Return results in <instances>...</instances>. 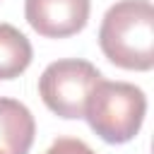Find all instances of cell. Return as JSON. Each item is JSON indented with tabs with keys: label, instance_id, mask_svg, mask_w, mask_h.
<instances>
[{
	"label": "cell",
	"instance_id": "obj_1",
	"mask_svg": "<svg viewBox=\"0 0 154 154\" xmlns=\"http://www.w3.org/2000/svg\"><path fill=\"white\" fill-rule=\"evenodd\" d=\"M103 55L123 70H152L154 65V7L149 0H118L103 14L99 29Z\"/></svg>",
	"mask_w": 154,
	"mask_h": 154
},
{
	"label": "cell",
	"instance_id": "obj_2",
	"mask_svg": "<svg viewBox=\"0 0 154 154\" xmlns=\"http://www.w3.org/2000/svg\"><path fill=\"white\" fill-rule=\"evenodd\" d=\"M147 96L140 87L130 82L101 79L84 106V118L89 128L108 144L130 142L144 120Z\"/></svg>",
	"mask_w": 154,
	"mask_h": 154
},
{
	"label": "cell",
	"instance_id": "obj_3",
	"mask_svg": "<svg viewBox=\"0 0 154 154\" xmlns=\"http://www.w3.org/2000/svg\"><path fill=\"white\" fill-rule=\"evenodd\" d=\"M101 72L79 58H65L51 63L38 77V94L43 103L60 118H84L89 94L101 82Z\"/></svg>",
	"mask_w": 154,
	"mask_h": 154
},
{
	"label": "cell",
	"instance_id": "obj_4",
	"mask_svg": "<svg viewBox=\"0 0 154 154\" xmlns=\"http://www.w3.org/2000/svg\"><path fill=\"white\" fill-rule=\"evenodd\" d=\"M89 0H24L29 26L46 38H65L87 26Z\"/></svg>",
	"mask_w": 154,
	"mask_h": 154
},
{
	"label": "cell",
	"instance_id": "obj_5",
	"mask_svg": "<svg viewBox=\"0 0 154 154\" xmlns=\"http://www.w3.org/2000/svg\"><path fill=\"white\" fill-rule=\"evenodd\" d=\"M36 135L31 111L14 99L0 96V152L2 154H29Z\"/></svg>",
	"mask_w": 154,
	"mask_h": 154
},
{
	"label": "cell",
	"instance_id": "obj_6",
	"mask_svg": "<svg viewBox=\"0 0 154 154\" xmlns=\"http://www.w3.org/2000/svg\"><path fill=\"white\" fill-rule=\"evenodd\" d=\"M34 58L29 38L12 24L0 22V79L19 77Z\"/></svg>",
	"mask_w": 154,
	"mask_h": 154
},
{
	"label": "cell",
	"instance_id": "obj_7",
	"mask_svg": "<svg viewBox=\"0 0 154 154\" xmlns=\"http://www.w3.org/2000/svg\"><path fill=\"white\" fill-rule=\"evenodd\" d=\"M46 154H96V152L77 137H58L46 149Z\"/></svg>",
	"mask_w": 154,
	"mask_h": 154
},
{
	"label": "cell",
	"instance_id": "obj_8",
	"mask_svg": "<svg viewBox=\"0 0 154 154\" xmlns=\"http://www.w3.org/2000/svg\"><path fill=\"white\" fill-rule=\"evenodd\" d=\"M0 154H2V152H0Z\"/></svg>",
	"mask_w": 154,
	"mask_h": 154
}]
</instances>
